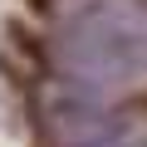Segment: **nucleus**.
Returning <instances> with one entry per match:
<instances>
[{
	"mask_svg": "<svg viewBox=\"0 0 147 147\" xmlns=\"http://www.w3.org/2000/svg\"><path fill=\"white\" fill-rule=\"evenodd\" d=\"M59 59L79 84H123L142 74V20L127 5H93L59 34Z\"/></svg>",
	"mask_w": 147,
	"mask_h": 147,
	"instance_id": "nucleus-1",
	"label": "nucleus"
},
{
	"mask_svg": "<svg viewBox=\"0 0 147 147\" xmlns=\"http://www.w3.org/2000/svg\"><path fill=\"white\" fill-rule=\"evenodd\" d=\"M54 127H59V142H69V147H103L113 137L108 108L93 93H64L54 108Z\"/></svg>",
	"mask_w": 147,
	"mask_h": 147,
	"instance_id": "nucleus-2",
	"label": "nucleus"
}]
</instances>
